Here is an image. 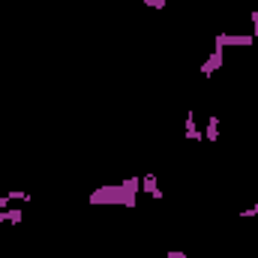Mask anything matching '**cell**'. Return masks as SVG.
Instances as JSON below:
<instances>
[{
  "label": "cell",
  "instance_id": "cell-8",
  "mask_svg": "<svg viewBox=\"0 0 258 258\" xmlns=\"http://www.w3.org/2000/svg\"><path fill=\"white\" fill-rule=\"evenodd\" d=\"M165 258H189V255H186L183 249H168V252H165Z\"/></svg>",
  "mask_w": 258,
  "mask_h": 258
},
{
  "label": "cell",
  "instance_id": "cell-6",
  "mask_svg": "<svg viewBox=\"0 0 258 258\" xmlns=\"http://www.w3.org/2000/svg\"><path fill=\"white\" fill-rule=\"evenodd\" d=\"M252 216H258V201H255V204H249V207H243V210H240V219H252Z\"/></svg>",
  "mask_w": 258,
  "mask_h": 258
},
{
  "label": "cell",
  "instance_id": "cell-7",
  "mask_svg": "<svg viewBox=\"0 0 258 258\" xmlns=\"http://www.w3.org/2000/svg\"><path fill=\"white\" fill-rule=\"evenodd\" d=\"M147 9H168V0H144Z\"/></svg>",
  "mask_w": 258,
  "mask_h": 258
},
{
  "label": "cell",
  "instance_id": "cell-4",
  "mask_svg": "<svg viewBox=\"0 0 258 258\" xmlns=\"http://www.w3.org/2000/svg\"><path fill=\"white\" fill-rule=\"evenodd\" d=\"M141 192L150 195V198H156V201L165 198L162 189H159V177H156V174H144V177H141Z\"/></svg>",
  "mask_w": 258,
  "mask_h": 258
},
{
  "label": "cell",
  "instance_id": "cell-2",
  "mask_svg": "<svg viewBox=\"0 0 258 258\" xmlns=\"http://www.w3.org/2000/svg\"><path fill=\"white\" fill-rule=\"evenodd\" d=\"M222 63H225V48L213 45V51H210V54H207V60L201 63V75H207V78H210V75H213Z\"/></svg>",
  "mask_w": 258,
  "mask_h": 258
},
{
  "label": "cell",
  "instance_id": "cell-1",
  "mask_svg": "<svg viewBox=\"0 0 258 258\" xmlns=\"http://www.w3.org/2000/svg\"><path fill=\"white\" fill-rule=\"evenodd\" d=\"M141 192V177H123L120 183H105L90 192V204H120V207H135Z\"/></svg>",
  "mask_w": 258,
  "mask_h": 258
},
{
  "label": "cell",
  "instance_id": "cell-3",
  "mask_svg": "<svg viewBox=\"0 0 258 258\" xmlns=\"http://www.w3.org/2000/svg\"><path fill=\"white\" fill-rule=\"evenodd\" d=\"M183 138H186V141H195V144H201V141H204V132H201V126L195 123V111H192V108L186 111V123H183Z\"/></svg>",
  "mask_w": 258,
  "mask_h": 258
},
{
  "label": "cell",
  "instance_id": "cell-5",
  "mask_svg": "<svg viewBox=\"0 0 258 258\" xmlns=\"http://www.w3.org/2000/svg\"><path fill=\"white\" fill-rule=\"evenodd\" d=\"M219 126H222V120L216 117V114H210L207 117V123H204V141H219Z\"/></svg>",
  "mask_w": 258,
  "mask_h": 258
}]
</instances>
